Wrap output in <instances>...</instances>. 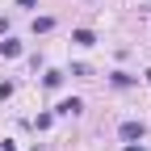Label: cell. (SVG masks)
Here are the masks:
<instances>
[{
    "mask_svg": "<svg viewBox=\"0 0 151 151\" xmlns=\"http://www.w3.org/2000/svg\"><path fill=\"white\" fill-rule=\"evenodd\" d=\"M0 55H4V59H17V55H21V42H17V38H4V42H0Z\"/></svg>",
    "mask_w": 151,
    "mask_h": 151,
    "instance_id": "cell-1",
    "label": "cell"
},
{
    "mask_svg": "<svg viewBox=\"0 0 151 151\" xmlns=\"http://www.w3.org/2000/svg\"><path fill=\"white\" fill-rule=\"evenodd\" d=\"M122 139H143V122H122Z\"/></svg>",
    "mask_w": 151,
    "mask_h": 151,
    "instance_id": "cell-2",
    "label": "cell"
},
{
    "mask_svg": "<svg viewBox=\"0 0 151 151\" xmlns=\"http://www.w3.org/2000/svg\"><path fill=\"white\" fill-rule=\"evenodd\" d=\"M71 42H80V46H92L97 38H92V29H76V34H71Z\"/></svg>",
    "mask_w": 151,
    "mask_h": 151,
    "instance_id": "cell-3",
    "label": "cell"
},
{
    "mask_svg": "<svg viewBox=\"0 0 151 151\" xmlns=\"http://www.w3.org/2000/svg\"><path fill=\"white\" fill-rule=\"evenodd\" d=\"M55 29V17H38V21H34V34H50Z\"/></svg>",
    "mask_w": 151,
    "mask_h": 151,
    "instance_id": "cell-4",
    "label": "cell"
},
{
    "mask_svg": "<svg viewBox=\"0 0 151 151\" xmlns=\"http://www.w3.org/2000/svg\"><path fill=\"white\" fill-rule=\"evenodd\" d=\"M80 109H84V105H80V101H76V97H71V101H63L59 109H55V113H80Z\"/></svg>",
    "mask_w": 151,
    "mask_h": 151,
    "instance_id": "cell-5",
    "label": "cell"
},
{
    "mask_svg": "<svg viewBox=\"0 0 151 151\" xmlns=\"http://www.w3.org/2000/svg\"><path fill=\"white\" fill-rule=\"evenodd\" d=\"M113 84H118V88H126V84H134V76H126V71H113Z\"/></svg>",
    "mask_w": 151,
    "mask_h": 151,
    "instance_id": "cell-6",
    "label": "cell"
},
{
    "mask_svg": "<svg viewBox=\"0 0 151 151\" xmlns=\"http://www.w3.org/2000/svg\"><path fill=\"white\" fill-rule=\"evenodd\" d=\"M17 4H21V9H34V4H38V0H17Z\"/></svg>",
    "mask_w": 151,
    "mask_h": 151,
    "instance_id": "cell-7",
    "label": "cell"
},
{
    "mask_svg": "<svg viewBox=\"0 0 151 151\" xmlns=\"http://www.w3.org/2000/svg\"><path fill=\"white\" fill-rule=\"evenodd\" d=\"M0 151H13V143H9V139H4V143H0Z\"/></svg>",
    "mask_w": 151,
    "mask_h": 151,
    "instance_id": "cell-8",
    "label": "cell"
},
{
    "mask_svg": "<svg viewBox=\"0 0 151 151\" xmlns=\"http://www.w3.org/2000/svg\"><path fill=\"white\" fill-rule=\"evenodd\" d=\"M4 29H9V21H4V17H0V34H4Z\"/></svg>",
    "mask_w": 151,
    "mask_h": 151,
    "instance_id": "cell-9",
    "label": "cell"
},
{
    "mask_svg": "<svg viewBox=\"0 0 151 151\" xmlns=\"http://www.w3.org/2000/svg\"><path fill=\"white\" fill-rule=\"evenodd\" d=\"M126 151H143V147H134V143H126Z\"/></svg>",
    "mask_w": 151,
    "mask_h": 151,
    "instance_id": "cell-10",
    "label": "cell"
},
{
    "mask_svg": "<svg viewBox=\"0 0 151 151\" xmlns=\"http://www.w3.org/2000/svg\"><path fill=\"white\" fill-rule=\"evenodd\" d=\"M147 80H151V71H147Z\"/></svg>",
    "mask_w": 151,
    "mask_h": 151,
    "instance_id": "cell-11",
    "label": "cell"
}]
</instances>
